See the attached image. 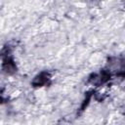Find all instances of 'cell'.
<instances>
[{"mask_svg":"<svg viewBox=\"0 0 125 125\" xmlns=\"http://www.w3.org/2000/svg\"><path fill=\"white\" fill-rule=\"evenodd\" d=\"M49 79H50L49 78V74L46 73V72H42V73H40L39 75H37L34 78L32 84L34 86H43L44 84H46L48 82Z\"/></svg>","mask_w":125,"mask_h":125,"instance_id":"1","label":"cell"},{"mask_svg":"<svg viewBox=\"0 0 125 125\" xmlns=\"http://www.w3.org/2000/svg\"><path fill=\"white\" fill-rule=\"evenodd\" d=\"M3 68H4V70H5L7 73H12V72H14V71L16 70V65H15V63H14L13 61L7 59V60L4 61Z\"/></svg>","mask_w":125,"mask_h":125,"instance_id":"2","label":"cell"}]
</instances>
